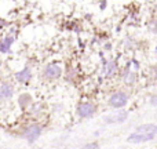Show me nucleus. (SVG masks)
Wrapping results in <instances>:
<instances>
[{"mask_svg":"<svg viewBox=\"0 0 157 149\" xmlns=\"http://www.w3.org/2000/svg\"><path fill=\"white\" fill-rule=\"evenodd\" d=\"M0 65H2V61H0Z\"/></svg>","mask_w":157,"mask_h":149,"instance_id":"f8f14e48","label":"nucleus"},{"mask_svg":"<svg viewBox=\"0 0 157 149\" xmlns=\"http://www.w3.org/2000/svg\"><path fill=\"white\" fill-rule=\"evenodd\" d=\"M155 134H150V133H135L132 135L128 137L127 141L131 142V144H136V142H145V141H150V139L155 138Z\"/></svg>","mask_w":157,"mask_h":149,"instance_id":"f03ea898","label":"nucleus"},{"mask_svg":"<svg viewBox=\"0 0 157 149\" xmlns=\"http://www.w3.org/2000/svg\"><path fill=\"white\" fill-rule=\"evenodd\" d=\"M40 133H41L40 126L33 124V126H30V127L26 130V133H25V137L28 138V141H29V142H35L36 139H37V137L40 135Z\"/></svg>","mask_w":157,"mask_h":149,"instance_id":"39448f33","label":"nucleus"},{"mask_svg":"<svg viewBox=\"0 0 157 149\" xmlns=\"http://www.w3.org/2000/svg\"><path fill=\"white\" fill-rule=\"evenodd\" d=\"M117 71V65L114 62H108L103 68V75L105 76H113Z\"/></svg>","mask_w":157,"mask_h":149,"instance_id":"9b49d317","label":"nucleus"},{"mask_svg":"<svg viewBox=\"0 0 157 149\" xmlns=\"http://www.w3.org/2000/svg\"><path fill=\"white\" fill-rule=\"evenodd\" d=\"M13 43H14V39L11 37V36L4 37L2 41H0V53H8L11 49V46H13Z\"/></svg>","mask_w":157,"mask_h":149,"instance_id":"6e6552de","label":"nucleus"},{"mask_svg":"<svg viewBox=\"0 0 157 149\" xmlns=\"http://www.w3.org/2000/svg\"><path fill=\"white\" fill-rule=\"evenodd\" d=\"M110 105L113 106V108H121V106H124L125 104H127V95L124 94V92H114L113 95L110 97Z\"/></svg>","mask_w":157,"mask_h":149,"instance_id":"f257e3e1","label":"nucleus"},{"mask_svg":"<svg viewBox=\"0 0 157 149\" xmlns=\"http://www.w3.org/2000/svg\"><path fill=\"white\" fill-rule=\"evenodd\" d=\"M136 133H150V134H157V126L155 124H144V126H139L138 131Z\"/></svg>","mask_w":157,"mask_h":149,"instance_id":"9d476101","label":"nucleus"},{"mask_svg":"<svg viewBox=\"0 0 157 149\" xmlns=\"http://www.w3.org/2000/svg\"><path fill=\"white\" fill-rule=\"evenodd\" d=\"M15 77H17V80H18V81H21V83H25V81H28L30 77H32V75H30V69L29 68H24L22 71L17 72Z\"/></svg>","mask_w":157,"mask_h":149,"instance_id":"1a4fd4ad","label":"nucleus"},{"mask_svg":"<svg viewBox=\"0 0 157 149\" xmlns=\"http://www.w3.org/2000/svg\"><path fill=\"white\" fill-rule=\"evenodd\" d=\"M61 73H62V69L58 64H48L44 69V75L48 79H57L61 76Z\"/></svg>","mask_w":157,"mask_h":149,"instance_id":"7ed1b4c3","label":"nucleus"},{"mask_svg":"<svg viewBox=\"0 0 157 149\" xmlns=\"http://www.w3.org/2000/svg\"><path fill=\"white\" fill-rule=\"evenodd\" d=\"M127 119V112H119L117 115H110L105 117V123H121Z\"/></svg>","mask_w":157,"mask_h":149,"instance_id":"0eeeda50","label":"nucleus"},{"mask_svg":"<svg viewBox=\"0 0 157 149\" xmlns=\"http://www.w3.org/2000/svg\"><path fill=\"white\" fill-rule=\"evenodd\" d=\"M94 111H95L94 105H92V104H90V102L80 104V105H78V108H77V113H78V116H80V117L91 116V115L94 113Z\"/></svg>","mask_w":157,"mask_h":149,"instance_id":"20e7f679","label":"nucleus"},{"mask_svg":"<svg viewBox=\"0 0 157 149\" xmlns=\"http://www.w3.org/2000/svg\"><path fill=\"white\" fill-rule=\"evenodd\" d=\"M13 92H14V88L11 84L8 83H4L0 86V98L3 100H8V98L13 97Z\"/></svg>","mask_w":157,"mask_h":149,"instance_id":"423d86ee","label":"nucleus"}]
</instances>
